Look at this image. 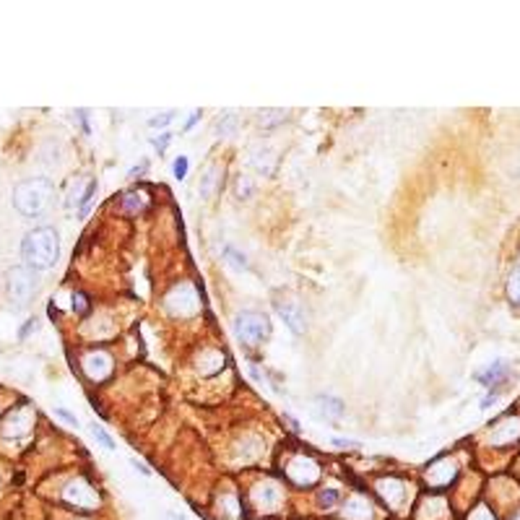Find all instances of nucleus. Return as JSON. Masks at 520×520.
Segmentation results:
<instances>
[{"label":"nucleus","mask_w":520,"mask_h":520,"mask_svg":"<svg viewBox=\"0 0 520 520\" xmlns=\"http://www.w3.org/2000/svg\"><path fill=\"white\" fill-rule=\"evenodd\" d=\"M21 258L26 268L47 271L60 260V237L52 226H37L21 242Z\"/></svg>","instance_id":"1"},{"label":"nucleus","mask_w":520,"mask_h":520,"mask_svg":"<svg viewBox=\"0 0 520 520\" xmlns=\"http://www.w3.org/2000/svg\"><path fill=\"white\" fill-rule=\"evenodd\" d=\"M52 196H55V187L47 177H31V180H24L13 187L10 200H13V208L21 216H40L49 208Z\"/></svg>","instance_id":"2"},{"label":"nucleus","mask_w":520,"mask_h":520,"mask_svg":"<svg viewBox=\"0 0 520 520\" xmlns=\"http://www.w3.org/2000/svg\"><path fill=\"white\" fill-rule=\"evenodd\" d=\"M268 333H271V320H268V315L255 313V310H245V313L235 315V336L239 344L258 346L268 338Z\"/></svg>","instance_id":"3"},{"label":"nucleus","mask_w":520,"mask_h":520,"mask_svg":"<svg viewBox=\"0 0 520 520\" xmlns=\"http://www.w3.org/2000/svg\"><path fill=\"white\" fill-rule=\"evenodd\" d=\"M37 289H40V278H37V271H34V268L16 265V268L8 271V294L19 307H26V304L34 299Z\"/></svg>","instance_id":"4"},{"label":"nucleus","mask_w":520,"mask_h":520,"mask_svg":"<svg viewBox=\"0 0 520 520\" xmlns=\"http://www.w3.org/2000/svg\"><path fill=\"white\" fill-rule=\"evenodd\" d=\"M320 463L315 461L313 455H294L292 461L286 463V479L292 481L294 487L310 489L320 481Z\"/></svg>","instance_id":"5"},{"label":"nucleus","mask_w":520,"mask_h":520,"mask_svg":"<svg viewBox=\"0 0 520 520\" xmlns=\"http://www.w3.org/2000/svg\"><path fill=\"white\" fill-rule=\"evenodd\" d=\"M63 500L76 507V512H91L99 505V491L86 479H76L63 489Z\"/></svg>","instance_id":"6"},{"label":"nucleus","mask_w":520,"mask_h":520,"mask_svg":"<svg viewBox=\"0 0 520 520\" xmlns=\"http://www.w3.org/2000/svg\"><path fill=\"white\" fill-rule=\"evenodd\" d=\"M455 476H458V466H455L450 458H437V461H434L432 466H427V471H424V479H427V484H430L432 491L448 489L452 481H455Z\"/></svg>","instance_id":"7"},{"label":"nucleus","mask_w":520,"mask_h":520,"mask_svg":"<svg viewBox=\"0 0 520 520\" xmlns=\"http://www.w3.org/2000/svg\"><path fill=\"white\" fill-rule=\"evenodd\" d=\"M81 367H84V372H86L88 380L102 383V380H107L109 375H112V356H109L104 349H91V352L81 359Z\"/></svg>","instance_id":"8"},{"label":"nucleus","mask_w":520,"mask_h":520,"mask_svg":"<svg viewBox=\"0 0 520 520\" xmlns=\"http://www.w3.org/2000/svg\"><path fill=\"white\" fill-rule=\"evenodd\" d=\"M375 489H377V494L383 497V502L391 507L393 512H398V507L406 502V484H403L401 479H395V476H385V479H380L377 484H375Z\"/></svg>","instance_id":"9"},{"label":"nucleus","mask_w":520,"mask_h":520,"mask_svg":"<svg viewBox=\"0 0 520 520\" xmlns=\"http://www.w3.org/2000/svg\"><path fill=\"white\" fill-rule=\"evenodd\" d=\"M276 313L281 315V320L286 323V328L292 331L294 336H302L304 331H307V315H304V310L299 307V302H274Z\"/></svg>","instance_id":"10"},{"label":"nucleus","mask_w":520,"mask_h":520,"mask_svg":"<svg viewBox=\"0 0 520 520\" xmlns=\"http://www.w3.org/2000/svg\"><path fill=\"white\" fill-rule=\"evenodd\" d=\"M31 430V416L21 406H16V409H10L6 416H3V422H0V434L3 437H21V434H26Z\"/></svg>","instance_id":"11"},{"label":"nucleus","mask_w":520,"mask_h":520,"mask_svg":"<svg viewBox=\"0 0 520 520\" xmlns=\"http://www.w3.org/2000/svg\"><path fill=\"white\" fill-rule=\"evenodd\" d=\"M507 377H510V364L505 359H497L487 370L476 372V383L484 385V388H491V391H500V385L507 383Z\"/></svg>","instance_id":"12"},{"label":"nucleus","mask_w":520,"mask_h":520,"mask_svg":"<svg viewBox=\"0 0 520 520\" xmlns=\"http://www.w3.org/2000/svg\"><path fill=\"white\" fill-rule=\"evenodd\" d=\"M372 515H375V505L364 494H352L344 502V510H341V518L344 520H372Z\"/></svg>","instance_id":"13"},{"label":"nucleus","mask_w":520,"mask_h":520,"mask_svg":"<svg viewBox=\"0 0 520 520\" xmlns=\"http://www.w3.org/2000/svg\"><path fill=\"white\" fill-rule=\"evenodd\" d=\"M315 413L325 422H336L346 413V403L336 395H317L315 398Z\"/></svg>","instance_id":"14"},{"label":"nucleus","mask_w":520,"mask_h":520,"mask_svg":"<svg viewBox=\"0 0 520 520\" xmlns=\"http://www.w3.org/2000/svg\"><path fill=\"white\" fill-rule=\"evenodd\" d=\"M250 164L263 177H271L276 172V154L268 146H255L250 151Z\"/></svg>","instance_id":"15"},{"label":"nucleus","mask_w":520,"mask_h":520,"mask_svg":"<svg viewBox=\"0 0 520 520\" xmlns=\"http://www.w3.org/2000/svg\"><path fill=\"white\" fill-rule=\"evenodd\" d=\"M221 175H224V169L219 167V164H211V167L203 172V177H200V185H198V193H200V198H211L214 193H216V187L221 185Z\"/></svg>","instance_id":"16"},{"label":"nucleus","mask_w":520,"mask_h":520,"mask_svg":"<svg viewBox=\"0 0 520 520\" xmlns=\"http://www.w3.org/2000/svg\"><path fill=\"white\" fill-rule=\"evenodd\" d=\"M253 497H255V502H258V510L271 512L276 507L278 497H281V491L276 489L274 484H263V487H258V489L253 491Z\"/></svg>","instance_id":"17"},{"label":"nucleus","mask_w":520,"mask_h":520,"mask_svg":"<svg viewBox=\"0 0 520 520\" xmlns=\"http://www.w3.org/2000/svg\"><path fill=\"white\" fill-rule=\"evenodd\" d=\"M258 123H260L263 128H276V125L286 123V112L284 109H263V112L258 115Z\"/></svg>","instance_id":"18"},{"label":"nucleus","mask_w":520,"mask_h":520,"mask_svg":"<svg viewBox=\"0 0 520 520\" xmlns=\"http://www.w3.org/2000/svg\"><path fill=\"white\" fill-rule=\"evenodd\" d=\"M97 190H99L97 180H88V185L84 187V193H81V198H79V216H86L88 214V206H91V200L97 196Z\"/></svg>","instance_id":"19"},{"label":"nucleus","mask_w":520,"mask_h":520,"mask_svg":"<svg viewBox=\"0 0 520 520\" xmlns=\"http://www.w3.org/2000/svg\"><path fill=\"white\" fill-rule=\"evenodd\" d=\"M507 299L515 307H520V263L512 268V274L507 276Z\"/></svg>","instance_id":"20"},{"label":"nucleus","mask_w":520,"mask_h":520,"mask_svg":"<svg viewBox=\"0 0 520 520\" xmlns=\"http://www.w3.org/2000/svg\"><path fill=\"white\" fill-rule=\"evenodd\" d=\"M338 500H341V489H338V487H325V489H320V494H317V502H320L323 510H331Z\"/></svg>","instance_id":"21"},{"label":"nucleus","mask_w":520,"mask_h":520,"mask_svg":"<svg viewBox=\"0 0 520 520\" xmlns=\"http://www.w3.org/2000/svg\"><path fill=\"white\" fill-rule=\"evenodd\" d=\"M224 258L229 260V265H232V268H237V271H247V268H250V263H247V258L242 255L239 250H235L232 245H226V247H224Z\"/></svg>","instance_id":"22"},{"label":"nucleus","mask_w":520,"mask_h":520,"mask_svg":"<svg viewBox=\"0 0 520 520\" xmlns=\"http://www.w3.org/2000/svg\"><path fill=\"white\" fill-rule=\"evenodd\" d=\"M237 125H239V118H237L235 112H226V115H221V120H219V133L221 136H232L237 130Z\"/></svg>","instance_id":"23"},{"label":"nucleus","mask_w":520,"mask_h":520,"mask_svg":"<svg viewBox=\"0 0 520 520\" xmlns=\"http://www.w3.org/2000/svg\"><path fill=\"white\" fill-rule=\"evenodd\" d=\"M73 313L81 315V317H86L91 313V302H88V297L84 292H73Z\"/></svg>","instance_id":"24"},{"label":"nucleus","mask_w":520,"mask_h":520,"mask_svg":"<svg viewBox=\"0 0 520 520\" xmlns=\"http://www.w3.org/2000/svg\"><path fill=\"white\" fill-rule=\"evenodd\" d=\"M253 193H255V182L247 175L237 177V198H250Z\"/></svg>","instance_id":"25"},{"label":"nucleus","mask_w":520,"mask_h":520,"mask_svg":"<svg viewBox=\"0 0 520 520\" xmlns=\"http://www.w3.org/2000/svg\"><path fill=\"white\" fill-rule=\"evenodd\" d=\"M143 206H146V198L141 196V193H128V196L123 198V208H125V211H133V214H136V211H141Z\"/></svg>","instance_id":"26"},{"label":"nucleus","mask_w":520,"mask_h":520,"mask_svg":"<svg viewBox=\"0 0 520 520\" xmlns=\"http://www.w3.org/2000/svg\"><path fill=\"white\" fill-rule=\"evenodd\" d=\"M187 169H190V161H187V157H177L175 164H172V175H175V180H185Z\"/></svg>","instance_id":"27"},{"label":"nucleus","mask_w":520,"mask_h":520,"mask_svg":"<svg viewBox=\"0 0 520 520\" xmlns=\"http://www.w3.org/2000/svg\"><path fill=\"white\" fill-rule=\"evenodd\" d=\"M91 432H94V437L102 442V448H107V450H115V440H112V437H109V434L104 432V430H102L99 424H94V427H91Z\"/></svg>","instance_id":"28"},{"label":"nucleus","mask_w":520,"mask_h":520,"mask_svg":"<svg viewBox=\"0 0 520 520\" xmlns=\"http://www.w3.org/2000/svg\"><path fill=\"white\" fill-rule=\"evenodd\" d=\"M172 138H175V133H161V136H154V138H151V146L157 148L159 154H164V151H167V146L172 143Z\"/></svg>","instance_id":"29"},{"label":"nucleus","mask_w":520,"mask_h":520,"mask_svg":"<svg viewBox=\"0 0 520 520\" xmlns=\"http://www.w3.org/2000/svg\"><path fill=\"white\" fill-rule=\"evenodd\" d=\"M177 112H161V115H157V118H151L148 120V125L151 128H164V125H169L172 120H175Z\"/></svg>","instance_id":"30"},{"label":"nucleus","mask_w":520,"mask_h":520,"mask_svg":"<svg viewBox=\"0 0 520 520\" xmlns=\"http://www.w3.org/2000/svg\"><path fill=\"white\" fill-rule=\"evenodd\" d=\"M31 331H37V317H29L26 323L21 325V331H19V341H24V338H26V336H29Z\"/></svg>","instance_id":"31"},{"label":"nucleus","mask_w":520,"mask_h":520,"mask_svg":"<svg viewBox=\"0 0 520 520\" xmlns=\"http://www.w3.org/2000/svg\"><path fill=\"white\" fill-rule=\"evenodd\" d=\"M76 118H79V123H81L84 136H88V133H91V128H88V109H76Z\"/></svg>","instance_id":"32"},{"label":"nucleus","mask_w":520,"mask_h":520,"mask_svg":"<svg viewBox=\"0 0 520 520\" xmlns=\"http://www.w3.org/2000/svg\"><path fill=\"white\" fill-rule=\"evenodd\" d=\"M55 413H58V416L63 419V422H68L70 427H79V419H76V416H73V413H70L68 409H55Z\"/></svg>","instance_id":"33"},{"label":"nucleus","mask_w":520,"mask_h":520,"mask_svg":"<svg viewBox=\"0 0 520 520\" xmlns=\"http://www.w3.org/2000/svg\"><path fill=\"white\" fill-rule=\"evenodd\" d=\"M146 169H148V161H146V159H143L141 164H136V167L130 169V172H128V177H133V180H136V177H141V175H143V172H146Z\"/></svg>","instance_id":"34"},{"label":"nucleus","mask_w":520,"mask_h":520,"mask_svg":"<svg viewBox=\"0 0 520 520\" xmlns=\"http://www.w3.org/2000/svg\"><path fill=\"white\" fill-rule=\"evenodd\" d=\"M497 398H500V391H491L484 401H481V409H489L491 403H497Z\"/></svg>","instance_id":"35"},{"label":"nucleus","mask_w":520,"mask_h":520,"mask_svg":"<svg viewBox=\"0 0 520 520\" xmlns=\"http://www.w3.org/2000/svg\"><path fill=\"white\" fill-rule=\"evenodd\" d=\"M333 445H338V448H359V442H354V440H341V437H333Z\"/></svg>","instance_id":"36"},{"label":"nucleus","mask_w":520,"mask_h":520,"mask_svg":"<svg viewBox=\"0 0 520 520\" xmlns=\"http://www.w3.org/2000/svg\"><path fill=\"white\" fill-rule=\"evenodd\" d=\"M198 120H200V109H196V112H190V118H187V123H185V130L193 128V125H196Z\"/></svg>","instance_id":"37"},{"label":"nucleus","mask_w":520,"mask_h":520,"mask_svg":"<svg viewBox=\"0 0 520 520\" xmlns=\"http://www.w3.org/2000/svg\"><path fill=\"white\" fill-rule=\"evenodd\" d=\"M133 466H136V468H138V471H141V473H143V476H148V473H151V471H148V468H146V466H143V463H138L136 458H133Z\"/></svg>","instance_id":"38"}]
</instances>
